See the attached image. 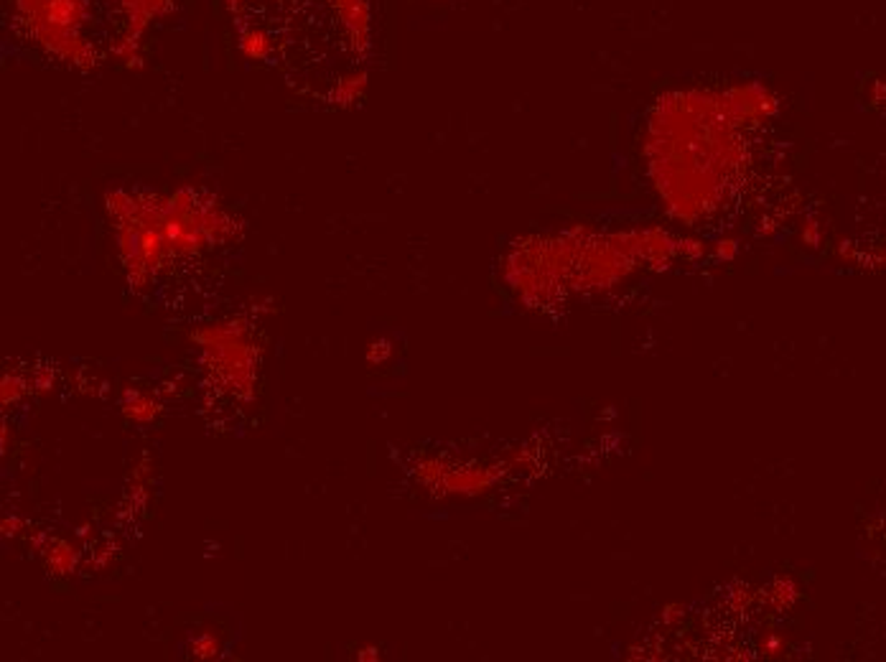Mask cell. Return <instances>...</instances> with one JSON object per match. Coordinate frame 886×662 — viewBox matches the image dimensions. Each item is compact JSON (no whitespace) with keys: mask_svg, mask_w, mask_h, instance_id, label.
Returning <instances> with one entry per match:
<instances>
[{"mask_svg":"<svg viewBox=\"0 0 886 662\" xmlns=\"http://www.w3.org/2000/svg\"><path fill=\"white\" fill-rule=\"evenodd\" d=\"M240 46L329 104L352 107L367 87L362 0H227Z\"/></svg>","mask_w":886,"mask_h":662,"instance_id":"1","label":"cell"},{"mask_svg":"<svg viewBox=\"0 0 886 662\" xmlns=\"http://www.w3.org/2000/svg\"><path fill=\"white\" fill-rule=\"evenodd\" d=\"M163 0H15V21L49 57L72 67L133 64Z\"/></svg>","mask_w":886,"mask_h":662,"instance_id":"2","label":"cell"},{"mask_svg":"<svg viewBox=\"0 0 886 662\" xmlns=\"http://www.w3.org/2000/svg\"><path fill=\"white\" fill-rule=\"evenodd\" d=\"M192 341L199 347V362L212 387L235 400L250 403L258 393L263 352L260 341L252 334L250 322L227 319L199 326L192 331Z\"/></svg>","mask_w":886,"mask_h":662,"instance_id":"3","label":"cell"},{"mask_svg":"<svg viewBox=\"0 0 886 662\" xmlns=\"http://www.w3.org/2000/svg\"><path fill=\"white\" fill-rule=\"evenodd\" d=\"M33 545L39 548L44 558L49 574L54 576H72L79 571L82 563V550L61 538H49V535H33Z\"/></svg>","mask_w":886,"mask_h":662,"instance_id":"4","label":"cell"},{"mask_svg":"<svg viewBox=\"0 0 886 662\" xmlns=\"http://www.w3.org/2000/svg\"><path fill=\"white\" fill-rule=\"evenodd\" d=\"M120 408H122V415H125L128 421L138 423V426H148V423H153V421H156V418H158V415H161V411H163L161 400L153 395V393L140 390V387H125Z\"/></svg>","mask_w":886,"mask_h":662,"instance_id":"5","label":"cell"},{"mask_svg":"<svg viewBox=\"0 0 886 662\" xmlns=\"http://www.w3.org/2000/svg\"><path fill=\"white\" fill-rule=\"evenodd\" d=\"M31 393V380L26 377V375H21V372H5L3 375V383H0V403H3V408L8 411V408H14V405H18L23 397L29 395Z\"/></svg>","mask_w":886,"mask_h":662,"instance_id":"6","label":"cell"},{"mask_svg":"<svg viewBox=\"0 0 886 662\" xmlns=\"http://www.w3.org/2000/svg\"><path fill=\"white\" fill-rule=\"evenodd\" d=\"M189 655L194 660H217L222 655V642L212 630H202L189 639Z\"/></svg>","mask_w":886,"mask_h":662,"instance_id":"7","label":"cell"},{"mask_svg":"<svg viewBox=\"0 0 886 662\" xmlns=\"http://www.w3.org/2000/svg\"><path fill=\"white\" fill-rule=\"evenodd\" d=\"M29 380H31V393H36V395H49V393H54V387H57V377H54L51 367H33V372L29 375Z\"/></svg>","mask_w":886,"mask_h":662,"instance_id":"8","label":"cell"},{"mask_svg":"<svg viewBox=\"0 0 886 662\" xmlns=\"http://www.w3.org/2000/svg\"><path fill=\"white\" fill-rule=\"evenodd\" d=\"M390 354H393L390 341L387 339H377V341H372L367 347V362L369 365H383V362L390 359Z\"/></svg>","mask_w":886,"mask_h":662,"instance_id":"9","label":"cell"},{"mask_svg":"<svg viewBox=\"0 0 886 662\" xmlns=\"http://www.w3.org/2000/svg\"><path fill=\"white\" fill-rule=\"evenodd\" d=\"M23 530H26V522L18 515H5L0 522L3 538H18V535H23Z\"/></svg>","mask_w":886,"mask_h":662,"instance_id":"10","label":"cell"},{"mask_svg":"<svg viewBox=\"0 0 886 662\" xmlns=\"http://www.w3.org/2000/svg\"><path fill=\"white\" fill-rule=\"evenodd\" d=\"M355 660L357 662H377L380 660V649L372 648V645H365V648L355 649Z\"/></svg>","mask_w":886,"mask_h":662,"instance_id":"11","label":"cell"},{"mask_svg":"<svg viewBox=\"0 0 886 662\" xmlns=\"http://www.w3.org/2000/svg\"><path fill=\"white\" fill-rule=\"evenodd\" d=\"M8 443H14V433H11V426L8 423H3V454H8Z\"/></svg>","mask_w":886,"mask_h":662,"instance_id":"12","label":"cell"}]
</instances>
